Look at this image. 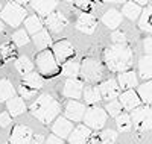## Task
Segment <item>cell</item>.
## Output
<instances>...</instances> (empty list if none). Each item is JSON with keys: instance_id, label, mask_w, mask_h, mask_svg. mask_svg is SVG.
<instances>
[{"instance_id": "6da1fadb", "label": "cell", "mask_w": 152, "mask_h": 144, "mask_svg": "<svg viewBox=\"0 0 152 144\" xmlns=\"http://www.w3.org/2000/svg\"><path fill=\"white\" fill-rule=\"evenodd\" d=\"M104 61L110 71L125 73L132 65V50L126 44H113L105 49Z\"/></svg>"}, {"instance_id": "7a4b0ae2", "label": "cell", "mask_w": 152, "mask_h": 144, "mask_svg": "<svg viewBox=\"0 0 152 144\" xmlns=\"http://www.w3.org/2000/svg\"><path fill=\"white\" fill-rule=\"evenodd\" d=\"M59 112L61 105L49 94H41L31 105V114L43 124H50L55 119H58Z\"/></svg>"}, {"instance_id": "3957f363", "label": "cell", "mask_w": 152, "mask_h": 144, "mask_svg": "<svg viewBox=\"0 0 152 144\" xmlns=\"http://www.w3.org/2000/svg\"><path fill=\"white\" fill-rule=\"evenodd\" d=\"M28 17V11L24 9V6H21L17 2H9L6 3L2 11H0V20L3 23L9 24L11 28H17L20 26Z\"/></svg>"}, {"instance_id": "277c9868", "label": "cell", "mask_w": 152, "mask_h": 144, "mask_svg": "<svg viewBox=\"0 0 152 144\" xmlns=\"http://www.w3.org/2000/svg\"><path fill=\"white\" fill-rule=\"evenodd\" d=\"M132 126L140 130V132H146V130H152V106L145 105V106H138L131 111L129 114Z\"/></svg>"}, {"instance_id": "5b68a950", "label": "cell", "mask_w": 152, "mask_h": 144, "mask_svg": "<svg viewBox=\"0 0 152 144\" xmlns=\"http://www.w3.org/2000/svg\"><path fill=\"white\" fill-rule=\"evenodd\" d=\"M79 74L85 82H99L104 77V67L99 61L93 58H85L81 64Z\"/></svg>"}, {"instance_id": "8992f818", "label": "cell", "mask_w": 152, "mask_h": 144, "mask_svg": "<svg viewBox=\"0 0 152 144\" xmlns=\"http://www.w3.org/2000/svg\"><path fill=\"white\" fill-rule=\"evenodd\" d=\"M37 68L43 76H55L58 74L59 71V65L56 62V59L53 58L52 52L50 50H44V52H40L37 55Z\"/></svg>"}, {"instance_id": "52a82bcc", "label": "cell", "mask_w": 152, "mask_h": 144, "mask_svg": "<svg viewBox=\"0 0 152 144\" xmlns=\"http://www.w3.org/2000/svg\"><path fill=\"white\" fill-rule=\"evenodd\" d=\"M107 119L108 115L105 112V109L102 108H97V106H91L85 109V114H84V126L88 127V129H93V130H100L105 123H107Z\"/></svg>"}, {"instance_id": "ba28073f", "label": "cell", "mask_w": 152, "mask_h": 144, "mask_svg": "<svg viewBox=\"0 0 152 144\" xmlns=\"http://www.w3.org/2000/svg\"><path fill=\"white\" fill-rule=\"evenodd\" d=\"M52 55L56 59L58 65L59 64H64L67 61H70V58L75 56V47L69 40H61L58 43L53 44V50H52Z\"/></svg>"}, {"instance_id": "9c48e42d", "label": "cell", "mask_w": 152, "mask_h": 144, "mask_svg": "<svg viewBox=\"0 0 152 144\" xmlns=\"http://www.w3.org/2000/svg\"><path fill=\"white\" fill-rule=\"evenodd\" d=\"M96 138L91 129L85 127L84 124L76 126L72 134L69 135V143L70 144H94Z\"/></svg>"}, {"instance_id": "30bf717a", "label": "cell", "mask_w": 152, "mask_h": 144, "mask_svg": "<svg viewBox=\"0 0 152 144\" xmlns=\"http://www.w3.org/2000/svg\"><path fill=\"white\" fill-rule=\"evenodd\" d=\"M32 129L29 126H24V124H17L11 132L9 137V144H32Z\"/></svg>"}, {"instance_id": "8fae6325", "label": "cell", "mask_w": 152, "mask_h": 144, "mask_svg": "<svg viewBox=\"0 0 152 144\" xmlns=\"http://www.w3.org/2000/svg\"><path fill=\"white\" fill-rule=\"evenodd\" d=\"M69 24V20L67 17L62 14V12H52L50 15L46 17V26H47V31H50L52 33H59L62 32Z\"/></svg>"}, {"instance_id": "7c38bea8", "label": "cell", "mask_w": 152, "mask_h": 144, "mask_svg": "<svg viewBox=\"0 0 152 144\" xmlns=\"http://www.w3.org/2000/svg\"><path fill=\"white\" fill-rule=\"evenodd\" d=\"M120 87L117 84L116 79H108L105 82H102L99 85V93H100V99H104L107 102L116 100L120 96Z\"/></svg>"}, {"instance_id": "4fadbf2b", "label": "cell", "mask_w": 152, "mask_h": 144, "mask_svg": "<svg viewBox=\"0 0 152 144\" xmlns=\"http://www.w3.org/2000/svg\"><path fill=\"white\" fill-rule=\"evenodd\" d=\"M84 114H85V106L78 102V100H69L66 105V109H64V119H67L69 121H81L84 119Z\"/></svg>"}, {"instance_id": "5bb4252c", "label": "cell", "mask_w": 152, "mask_h": 144, "mask_svg": "<svg viewBox=\"0 0 152 144\" xmlns=\"http://www.w3.org/2000/svg\"><path fill=\"white\" fill-rule=\"evenodd\" d=\"M76 28H78V31H81L82 33L91 35V33H94V31H96V28H97V20H96V17H93L91 14H87V12H84V14H81V15L78 17Z\"/></svg>"}, {"instance_id": "9a60e30c", "label": "cell", "mask_w": 152, "mask_h": 144, "mask_svg": "<svg viewBox=\"0 0 152 144\" xmlns=\"http://www.w3.org/2000/svg\"><path fill=\"white\" fill-rule=\"evenodd\" d=\"M119 102L122 105V108L126 109V111H132L135 108H138L142 105V100L138 99L137 93L134 89H129V91H123V93H120L119 96Z\"/></svg>"}, {"instance_id": "2e32d148", "label": "cell", "mask_w": 152, "mask_h": 144, "mask_svg": "<svg viewBox=\"0 0 152 144\" xmlns=\"http://www.w3.org/2000/svg\"><path fill=\"white\" fill-rule=\"evenodd\" d=\"M82 89H84V85L79 79H69L64 84L62 94L72 100H78L79 97H82Z\"/></svg>"}, {"instance_id": "e0dca14e", "label": "cell", "mask_w": 152, "mask_h": 144, "mask_svg": "<svg viewBox=\"0 0 152 144\" xmlns=\"http://www.w3.org/2000/svg\"><path fill=\"white\" fill-rule=\"evenodd\" d=\"M52 130H53V135H56L61 140L69 138V135L73 130V123L69 121L67 119H64V117H59V119L55 120V123L52 126Z\"/></svg>"}, {"instance_id": "ac0fdd59", "label": "cell", "mask_w": 152, "mask_h": 144, "mask_svg": "<svg viewBox=\"0 0 152 144\" xmlns=\"http://www.w3.org/2000/svg\"><path fill=\"white\" fill-rule=\"evenodd\" d=\"M32 41H34L37 50L44 52V50H47L49 46H52V36H50L47 29L43 28L40 32H37L35 35H32Z\"/></svg>"}, {"instance_id": "d6986e66", "label": "cell", "mask_w": 152, "mask_h": 144, "mask_svg": "<svg viewBox=\"0 0 152 144\" xmlns=\"http://www.w3.org/2000/svg\"><path fill=\"white\" fill-rule=\"evenodd\" d=\"M117 84L120 87V89H125V91H129L132 88L137 87V74L131 70L125 71V73H120L119 77H117Z\"/></svg>"}, {"instance_id": "ffe728a7", "label": "cell", "mask_w": 152, "mask_h": 144, "mask_svg": "<svg viewBox=\"0 0 152 144\" xmlns=\"http://www.w3.org/2000/svg\"><path fill=\"white\" fill-rule=\"evenodd\" d=\"M102 23L110 29H117L122 23V14L117 9H108L102 15Z\"/></svg>"}, {"instance_id": "44dd1931", "label": "cell", "mask_w": 152, "mask_h": 144, "mask_svg": "<svg viewBox=\"0 0 152 144\" xmlns=\"http://www.w3.org/2000/svg\"><path fill=\"white\" fill-rule=\"evenodd\" d=\"M138 74L145 81H152V56H143L138 59Z\"/></svg>"}, {"instance_id": "7402d4cb", "label": "cell", "mask_w": 152, "mask_h": 144, "mask_svg": "<svg viewBox=\"0 0 152 144\" xmlns=\"http://www.w3.org/2000/svg\"><path fill=\"white\" fill-rule=\"evenodd\" d=\"M6 108L11 117H17L26 111V105H24V100L21 97H12L11 100L6 102Z\"/></svg>"}, {"instance_id": "603a6c76", "label": "cell", "mask_w": 152, "mask_h": 144, "mask_svg": "<svg viewBox=\"0 0 152 144\" xmlns=\"http://www.w3.org/2000/svg\"><path fill=\"white\" fill-rule=\"evenodd\" d=\"M32 8L35 9V12L41 17H47L52 12H55V8L58 6V2H31Z\"/></svg>"}, {"instance_id": "cb8c5ba5", "label": "cell", "mask_w": 152, "mask_h": 144, "mask_svg": "<svg viewBox=\"0 0 152 144\" xmlns=\"http://www.w3.org/2000/svg\"><path fill=\"white\" fill-rule=\"evenodd\" d=\"M138 28L143 32L152 35V6H146L142 11V15L138 18Z\"/></svg>"}, {"instance_id": "d4e9b609", "label": "cell", "mask_w": 152, "mask_h": 144, "mask_svg": "<svg viewBox=\"0 0 152 144\" xmlns=\"http://www.w3.org/2000/svg\"><path fill=\"white\" fill-rule=\"evenodd\" d=\"M21 84L24 87H28V88L37 91V89H40V88L44 87V79L41 77V74L32 71V73H29V74H26V76L23 77V82Z\"/></svg>"}, {"instance_id": "484cf974", "label": "cell", "mask_w": 152, "mask_h": 144, "mask_svg": "<svg viewBox=\"0 0 152 144\" xmlns=\"http://www.w3.org/2000/svg\"><path fill=\"white\" fill-rule=\"evenodd\" d=\"M142 11H143V8H140L135 2H128V3H125V5H123L120 14L125 15L126 18H129V20L134 21V20H138V18H140Z\"/></svg>"}, {"instance_id": "4316f807", "label": "cell", "mask_w": 152, "mask_h": 144, "mask_svg": "<svg viewBox=\"0 0 152 144\" xmlns=\"http://www.w3.org/2000/svg\"><path fill=\"white\" fill-rule=\"evenodd\" d=\"M79 71H81V64L78 61H73V59L64 62L62 64V68H61V74L67 76L69 79H76V76L79 74Z\"/></svg>"}, {"instance_id": "83f0119b", "label": "cell", "mask_w": 152, "mask_h": 144, "mask_svg": "<svg viewBox=\"0 0 152 144\" xmlns=\"http://www.w3.org/2000/svg\"><path fill=\"white\" fill-rule=\"evenodd\" d=\"M82 97H84L85 103H88V105H97L102 100L97 87H85L82 89Z\"/></svg>"}, {"instance_id": "f1b7e54d", "label": "cell", "mask_w": 152, "mask_h": 144, "mask_svg": "<svg viewBox=\"0 0 152 144\" xmlns=\"http://www.w3.org/2000/svg\"><path fill=\"white\" fill-rule=\"evenodd\" d=\"M137 96H138V99H140L145 105H152V81H149V82H145V84H142L140 87H138V89H137Z\"/></svg>"}, {"instance_id": "f546056e", "label": "cell", "mask_w": 152, "mask_h": 144, "mask_svg": "<svg viewBox=\"0 0 152 144\" xmlns=\"http://www.w3.org/2000/svg\"><path fill=\"white\" fill-rule=\"evenodd\" d=\"M15 97V89L8 79H0V102H8Z\"/></svg>"}, {"instance_id": "4dcf8cb0", "label": "cell", "mask_w": 152, "mask_h": 144, "mask_svg": "<svg viewBox=\"0 0 152 144\" xmlns=\"http://www.w3.org/2000/svg\"><path fill=\"white\" fill-rule=\"evenodd\" d=\"M15 70L20 73V74H23V76H26V74H29V73H32V70H34V62L28 58V56H18L17 59H15Z\"/></svg>"}, {"instance_id": "1f68e13d", "label": "cell", "mask_w": 152, "mask_h": 144, "mask_svg": "<svg viewBox=\"0 0 152 144\" xmlns=\"http://www.w3.org/2000/svg\"><path fill=\"white\" fill-rule=\"evenodd\" d=\"M43 29V21L38 18L37 15H29L24 20V31L35 35L37 32H40Z\"/></svg>"}, {"instance_id": "d6a6232c", "label": "cell", "mask_w": 152, "mask_h": 144, "mask_svg": "<svg viewBox=\"0 0 152 144\" xmlns=\"http://www.w3.org/2000/svg\"><path fill=\"white\" fill-rule=\"evenodd\" d=\"M17 56V47L12 43H3L0 46V58H3L5 61H11Z\"/></svg>"}, {"instance_id": "836d02e7", "label": "cell", "mask_w": 152, "mask_h": 144, "mask_svg": "<svg viewBox=\"0 0 152 144\" xmlns=\"http://www.w3.org/2000/svg\"><path fill=\"white\" fill-rule=\"evenodd\" d=\"M116 124H117V129L120 130V132H128V130H131L132 121H131L129 114L122 112L120 115H117L116 117Z\"/></svg>"}, {"instance_id": "e575fe53", "label": "cell", "mask_w": 152, "mask_h": 144, "mask_svg": "<svg viewBox=\"0 0 152 144\" xmlns=\"http://www.w3.org/2000/svg\"><path fill=\"white\" fill-rule=\"evenodd\" d=\"M12 43H14L15 47H23L29 44V36L26 31H17L14 35H12Z\"/></svg>"}, {"instance_id": "d590c367", "label": "cell", "mask_w": 152, "mask_h": 144, "mask_svg": "<svg viewBox=\"0 0 152 144\" xmlns=\"http://www.w3.org/2000/svg\"><path fill=\"white\" fill-rule=\"evenodd\" d=\"M105 112H107V115L110 114L111 117L120 115V114H122V105H120V102H119V100H111V102H108V103L105 105Z\"/></svg>"}, {"instance_id": "8d00e7d4", "label": "cell", "mask_w": 152, "mask_h": 144, "mask_svg": "<svg viewBox=\"0 0 152 144\" xmlns=\"http://www.w3.org/2000/svg\"><path fill=\"white\" fill-rule=\"evenodd\" d=\"M116 140H117V132L113 129L102 130V134H100V143L102 144H114Z\"/></svg>"}, {"instance_id": "74e56055", "label": "cell", "mask_w": 152, "mask_h": 144, "mask_svg": "<svg viewBox=\"0 0 152 144\" xmlns=\"http://www.w3.org/2000/svg\"><path fill=\"white\" fill-rule=\"evenodd\" d=\"M18 93H20V96H21L23 100H26V99L34 97V94L37 93V91H34V89H31V88H28V87H24V85L21 84L20 88H18Z\"/></svg>"}, {"instance_id": "f35d334b", "label": "cell", "mask_w": 152, "mask_h": 144, "mask_svg": "<svg viewBox=\"0 0 152 144\" xmlns=\"http://www.w3.org/2000/svg\"><path fill=\"white\" fill-rule=\"evenodd\" d=\"M111 41L113 44H126V36L123 32H113Z\"/></svg>"}, {"instance_id": "ab89813d", "label": "cell", "mask_w": 152, "mask_h": 144, "mask_svg": "<svg viewBox=\"0 0 152 144\" xmlns=\"http://www.w3.org/2000/svg\"><path fill=\"white\" fill-rule=\"evenodd\" d=\"M143 50L146 56H152V36H148L143 40Z\"/></svg>"}, {"instance_id": "60d3db41", "label": "cell", "mask_w": 152, "mask_h": 144, "mask_svg": "<svg viewBox=\"0 0 152 144\" xmlns=\"http://www.w3.org/2000/svg\"><path fill=\"white\" fill-rule=\"evenodd\" d=\"M11 121H12V119H11V115L8 112H2V114H0V127L9 126Z\"/></svg>"}, {"instance_id": "b9f144b4", "label": "cell", "mask_w": 152, "mask_h": 144, "mask_svg": "<svg viewBox=\"0 0 152 144\" xmlns=\"http://www.w3.org/2000/svg\"><path fill=\"white\" fill-rule=\"evenodd\" d=\"M44 144H64V141H62L61 138H58L56 135H49L46 140H44Z\"/></svg>"}, {"instance_id": "7bdbcfd3", "label": "cell", "mask_w": 152, "mask_h": 144, "mask_svg": "<svg viewBox=\"0 0 152 144\" xmlns=\"http://www.w3.org/2000/svg\"><path fill=\"white\" fill-rule=\"evenodd\" d=\"M32 141H34L32 144H44V143H43V141H44V137H43V135H37V137L32 138Z\"/></svg>"}, {"instance_id": "ee69618b", "label": "cell", "mask_w": 152, "mask_h": 144, "mask_svg": "<svg viewBox=\"0 0 152 144\" xmlns=\"http://www.w3.org/2000/svg\"><path fill=\"white\" fill-rule=\"evenodd\" d=\"M76 5H78V6H82V8H88V6H90V3H88V2H78Z\"/></svg>"}, {"instance_id": "f6af8a7d", "label": "cell", "mask_w": 152, "mask_h": 144, "mask_svg": "<svg viewBox=\"0 0 152 144\" xmlns=\"http://www.w3.org/2000/svg\"><path fill=\"white\" fill-rule=\"evenodd\" d=\"M3 31H5V24H3V21H2V20H0V33H2Z\"/></svg>"}, {"instance_id": "bcb514c9", "label": "cell", "mask_w": 152, "mask_h": 144, "mask_svg": "<svg viewBox=\"0 0 152 144\" xmlns=\"http://www.w3.org/2000/svg\"><path fill=\"white\" fill-rule=\"evenodd\" d=\"M0 9H2V3H0Z\"/></svg>"}, {"instance_id": "7dc6e473", "label": "cell", "mask_w": 152, "mask_h": 144, "mask_svg": "<svg viewBox=\"0 0 152 144\" xmlns=\"http://www.w3.org/2000/svg\"><path fill=\"white\" fill-rule=\"evenodd\" d=\"M5 144H9V143H5Z\"/></svg>"}]
</instances>
